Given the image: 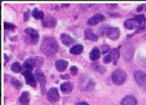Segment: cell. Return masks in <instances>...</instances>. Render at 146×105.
<instances>
[{
  "mask_svg": "<svg viewBox=\"0 0 146 105\" xmlns=\"http://www.w3.org/2000/svg\"><path fill=\"white\" fill-rule=\"evenodd\" d=\"M4 60H5V62H4V66H5L6 64L9 61V58L8 55L5 53L4 54Z\"/></svg>",
  "mask_w": 146,
  "mask_h": 105,
  "instance_id": "31",
  "label": "cell"
},
{
  "mask_svg": "<svg viewBox=\"0 0 146 105\" xmlns=\"http://www.w3.org/2000/svg\"><path fill=\"white\" fill-rule=\"evenodd\" d=\"M109 50H110V48L108 45H105L102 46V50L103 54H105L108 52H109Z\"/></svg>",
  "mask_w": 146,
  "mask_h": 105,
  "instance_id": "30",
  "label": "cell"
},
{
  "mask_svg": "<svg viewBox=\"0 0 146 105\" xmlns=\"http://www.w3.org/2000/svg\"><path fill=\"white\" fill-rule=\"evenodd\" d=\"M102 32L103 35L112 41L117 40L120 36V31L117 27H108Z\"/></svg>",
  "mask_w": 146,
  "mask_h": 105,
  "instance_id": "6",
  "label": "cell"
},
{
  "mask_svg": "<svg viewBox=\"0 0 146 105\" xmlns=\"http://www.w3.org/2000/svg\"><path fill=\"white\" fill-rule=\"evenodd\" d=\"M120 47L112 50L108 54L104 57L103 62L105 64H109L113 61L114 65H117V62L120 56Z\"/></svg>",
  "mask_w": 146,
  "mask_h": 105,
  "instance_id": "4",
  "label": "cell"
},
{
  "mask_svg": "<svg viewBox=\"0 0 146 105\" xmlns=\"http://www.w3.org/2000/svg\"><path fill=\"white\" fill-rule=\"evenodd\" d=\"M62 6H63V7H68L69 6H70V4H68V3H66V4H62Z\"/></svg>",
  "mask_w": 146,
  "mask_h": 105,
  "instance_id": "34",
  "label": "cell"
},
{
  "mask_svg": "<svg viewBox=\"0 0 146 105\" xmlns=\"http://www.w3.org/2000/svg\"><path fill=\"white\" fill-rule=\"evenodd\" d=\"M126 74L123 70L117 69L113 73L111 79L113 82L117 85H122L124 83Z\"/></svg>",
  "mask_w": 146,
  "mask_h": 105,
  "instance_id": "5",
  "label": "cell"
},
{
  "mask_svg": "<svg viewBox=\"0 0 146 105\" xmlns=\"http://www.w3.org/2000/svg\"><path fill=\"white\" fill-rule=\"evenodd\" d=\"M60 40L62 43L66 46H69L75 42V40L70 35L66 33H63L60 36Z\"/></svg>",
  "mask_w": 146,
  "mask_h": 105,
  "instance_id": "15",
  "label": "cell"
},
{
  "mask_svg": "<svg viewBox=\"0 0 146 105\" xmlns=\"http://www.w3.org/2000/svg\"><path fill=\"white\" fill-rule=\"evenodd\" d=\"M69 62L64 59H60L55 62V66L56 70L59 72H63L68 67Z\"/></svg>",
  "mask_w": 146,
  "mask_h": 105,
  "instance_id": "16",
  "label": "cell"
},
{
  "mask_svg": "<svg viewBox=\"0 0 146 105\" xmlns=\"http://www.w3.org/2000/svg\"><path fill=\"white\" fill-rule=\"evenodd\" d=\"M134 77L138 86L142 89L146 90V73L141 71H137L134 73Z\"/></svg>",
  "mask_w": 146,
  "mask_h": 105,
  "instance_id": "7",
  "label": "cell"
},
{
  "mask_svg": "<svg viewBox=\"0 0 146 105\" xmlns=\"http://www.w3.org/2000/svg\"><path fill=\"white\" fill-rule=\"evenodd\" d=\"M60 79H64V80H67L69 79L70 78V74L68 73H66V74H61L60 76Z\"/></svg>",
  "mask_w": 146,
  "mask_h": 105,
  "instance_id": "29",
  "label": "cell"
},
{
  "mask_svg": "<svg viewBox=\"0 0 146 105\" xmlns=\"http://www.w3.org/2000/svg\"><path fill=\"white\" fill-rule=\"evenodd\" d=\"M22 74L24 77L26 84L33 88H36V87L37 82L35 77L31 71L25 70L22 73Z\"/></svg>",
  "mask_w": 146,
  "mask_h": 105,
  "instance_id": "9",
  "label": "cell"
},
{
  "mask_svg": "<svg viewBox=\"0 0 146 105\" xmlns=\"http://www.w3.org/2000/svg\"><path fill=\"white\" fill-rule=\"evenodd\" d=\"M73 88V83L70 81L64 82L60 85V90L63 94H69L71 93Z\"/></svg>",
  "mask_w": 146,
  "mask_h": 105,
  "instance_id": "14",
  "label": "cell"
},
{
  "mask_svg": "<svg viewBox=\"0 0 146 105\" xmlns=\"http://www.w3.org/2000/svg\"><path fill=\"white\" fill-rule=\"evenodd\" d=\"M143 38L146 40V35H144V36H143Z\"/></svg>",
  "mask_w": 146,
  "mask_h": 105,
  "instance_id": "35",
  "label": "cell"
},
{
  "mask_svg": "<svg viewBox=\"0 0 146 105\" xmlns=\"http://www.w3.org/2000/svg\"><path fill=\"white\" fill-rule=\"evenodd\" d=\"M84 47L82 44H78L73 46L70 50V53L75 55H78L82 53Z\"/></svg>",
  "mask_w": 146,
  "mask_h": 105,
  "instance_id": "20",
  "label": "cell"
},
{
  "mask_svg": "<svg viewBox=\"0 0 146 105\" xmlns=\"http://www.w3.org/2000/svg\"><path fill=\"white\" fill-rule=\"evenodd\" d=\"M21 105H29L30 101V94L28 91H24L19 97Z\"/></svg>",
  "mask_w": 146,
  "mask_h": 105,
  "instance_id": "18",
  "label": "cell"
},
{
  "mask_svg": "<svg viewBox=\"0 0 146 105\" xmlns=\"http://www.w3.org/2000/svg\"><path fill=\"white\" fill-rule=\"evenodd\" d=\"M11 70L15 73H19L22 70V66L20 62L15 61L11 65Z\"/></svg>",
  "mask_w": 146,
  "mask_h": 105,
  "instance_id": "23",
  "label": "cell"
},
{
  "mask_svg": "<svg viewBox=\"0 0 146 105\" xmlns=\"http://www.w3.org/2000/svg\"><path fill=\"white\" fill-rule=\"evenodd\" d=\"M95 71L101 74H104L106 72L107 69L106 67L102 65H98L95 68Z\"/></svg>",
  "mask_w": 146,
  "mask_h": 105,
  "instance_id": "26",
  "label": "cell"
},
{
  "mask_svg": "<svg viewBox=\"0 0 146 105\" xmlns=\"http://www.w3.org/2000/svg\"><path fill=\"white\" fill-rule=\"evenodd\" d=\"M59 48L57 40L53 37H45L40 45V50L47 57H51L58 53Z\"/></svg>",
  "mask_w": 146,
  "mask_h": 105,
  "instance_id": "1",
  "label": "cell"
},
{
  "mask_svg": "<svg viewBox=\"0 0 146 105\" xmlns=\"http://www.w3.org/2000/svg\"><path fill=\"white\" fill-rule=\"evenodd\" d=\"M24 32L25 34L29 36L31 41L34 43L35 44L38 42L39 38V34L36 29L32 27H27L25 29Z\"/></svg>",
  "mask_w": 146,
  "mask_h": 105,
  "instance_id": "13",
  "label": "cell"
},
{
  "mask_svg": "<svg viewBox=\"0 0 146 105\" xmlns=\"http://www.w3.org/2000/svg\"><path fill=\"white\" fill-rule=\"evenodd\" d=\"M35 76L36 79L40 83L42 92V93H45L46 84V75L40 69H37L35 71Z\"/></svg>",
  "mask_w": 146,
  "mask_h": 105,
  "instance_id": "8",
  "label": "cell"
},
{
  "mask_svg": "<svg viewBox=\"0 0 146 105\" xmlns=\"http://www.w3.org/2000/svg\"><path fill=\"white\" fill-rule=\"evenodd\" d=\"M30 15L28 12H26V11H25L23 13V20L25 22H26V21L29 20L30 18Z\"/></svg>",
  "mask_w": 146,
  "mask_h": 105,
  "instance_id": "28",
  "label": "cell"
},
{
  "mask_svg": "<svg viewBox=\"0 0 146 105\" xmlns=\"http://www.w3.org/2000/svg\"><path fill=\"white\" fill-rule=\"evenodd\" d=\"M32 16L36 20H41L44 19L45 14L42 10H40L37 8L33 9L32 12Z\"/></svg>",
  "mask_w": 146,
  "mask_h": 105,
  "instance_id": "21",
  "label": "cell"
},
{
  "mask_svg": "<svg viewBox=\"0 0 146 105\" xmlns=\"http://www.w3.org/2000/svg\"><path fill=\"white\" fill-rule=\"evenodd\" d=\"M84 34L86 39L93 42H96L98 40V36L93 32L91 28H87L85 30Z\"/></svg>",
  "mask_w": 146,
  "mask_h": 105,
  "instance_id": "17",
  "label": "cell"
},
{
  "mask_svg": "<svg viewBox=\"0 0 146 105\" xmlns=\"http://www.w3.org/2000/svg\"><path fill=\"white\" fill-rule=\"evenodd\" d=\"M42 61L39 56H36L35 58H30L26 59L25 61L23 67L25 70L32 71L35 67L39 69L41 67Z\"/></svg>",
  "mask_w": 146,
  "mask_h": 105,
  "instance_id": "3",
  "label": "cell"
},
{
  "mask_svg": "<svg viewBox=\"0 0 146 105\" xmlns=\"http://www.w3.org/2000/svg\"><path fill=\"white\" fill-rule=\"evenodd\" d=\"M105 16L101 13H96L90 17L87 21V24L91 26L97 25L99 23L105 20Z\"/></svg>",
  "mask_w": 146,
  "mask_h": 105,
  "instance_id": "12",
  "label": "cell"
},
{
  "mask_svg": "<svg viewBox=\"0 0 146 105\" xmlns=\"http://www.w3.org/2000/svg\"><path fill=\"white\" fill-rule=\"evenodd\" d=\"M122 105H137V102L135 97L131 96H128L123 99Z\"/></svg>",
  "mask_w": 146,
  "mask_h": 105,
  "instance_id": "22",
  "label": "cell"
},
{
  "mask_svg": "<svg viewBox=\"0 0 146 105\" xmlns=\"http://www.w3.org/2000/svg\"><path fill=\"white\" fill-rule=\"evenodd\" d=\"M101 54V53L99 48L96 47H94L90 53V59L93 61L97 60L100 58Z\"/></svg>",
  "mask_w": 146,
  "mask_h": 105,
  "instance_id": "19",
  "label": "cell"
},
{
  "mask_svg": "<svg viewBox=\"0 0 146 105\" xmlns=\"http://www.w3.org/2000/svg\"><path fill=\"white\" fill-rule=\"evenodd\" d=\"M58 24L57 20L51 15L48 14L42 21V25L44 28H53Z\"/></svg>",
  "mask_w": 146,
  "mask_h": 105,
  "instance_id": "10",
  "label": "cell"
},
{
  "mask_svg": "<svg viewBox=\"0 0 146 105\" xmlns=\"http://www.w3.org/2000/svg\"><path fill=\"white\" fill-rule=\"evenodd\" d=\"M11 83L12 85H13V87L17 90H19L21 89L22 86H23L22 83L20 82L19 79H18L17 78L15 77H13L11 79Z\"/></svg>",
  "mask_w": 146,
  "mask_h": 105,
  "instance_id": "24",
  "label": "cell"
},
{
  "mask_svg": "<svg viewBox=\"0 0 146 105\" xmlns=\"http://www.w3.org/2000/svg\"><path fill=\"white\" fill-rule=\"evenodd\" d=\"M146 26V18L144 15H137L134 18L128 19L124 22V26L128 30L137 29L136 32L145 29Z\"/></svg>",
  "mask_w": 146,
  "mask_h": 105,
  "instance_id": "2",
  "label": "cell"
},
{
  "mask_svg": "<svg viewBox=\"0 0 146 105\" xmlns=\"http://www.w3.org/2000/svg\"><path fill=\"white\" fill-rule=\"evenodd\" d=\"M70 71L71 74L72 76H76L77 75L78 73V69L77 67L75 65H72L70 67Z\"/></svg>",
  "mask_w": 146,
  "mask_h": 105,
  "instance_id": "27",
  "label": "cell"
},
{
  "mask_svg": "<svg viewBox=\"0 0 146 105\" xmlns=\"http://www.w3.org/2000/svg\"><path fill=\"white\" fill-rule=\"evenodd\" d=\"M4 29L7 30L14 31L16 28L17 26L13 23H10V22L5 21L4 23Z\"/></svg>",
  "mask_w": 146,
  "mask_h": 105,
  "instance_id": "25",
  "label": "cell"
},
{
  "mask_svg": "<svg viewBox=\"0 0 146 105\" xmlns=\"http://www.w3.org/2000/svg\"><path fill=\"white\" fill-rule=\"evenodd\" d=\"M47 98L49 101L55 102L59 100L60 96L58 88L55 87H52L49 89L47 94Z\"/></svg>",
  "mask_w": 146,
  "mask_h": 105,
  "instance_id": "11",
  "label": "cell"
},
{
  "mask_svg": "<svg viewBox=\"0 0 146 105\" xmlns=\"http://www.w3.org/2000/svg\"><path fill=\"white\" fill-rule=\"evenodd\" d=\"M143 9V6H142V5H140V6H138V7H137V12H138V13H140L141 11H142Z\"/></svg>",
  "mask_w": 146,
  "mask_h": 105,
  "instance_id": "32",
  "label": "cell"
},
{
  "mask_svg": "<svg viewBox=\"0 0 146 105\" xmlns=\"http://www.w3.org/2000/svg\"><path fill=\"white\" fill-rule=\"evenodd\" d=\"M76 105H90L89 104H88L87 102H78Z\"/></svg>",
  "mask_w": 146,
  "mask_h": 105,
  "instance_id": "33",
  "label": "cell"
}]
</instances>
